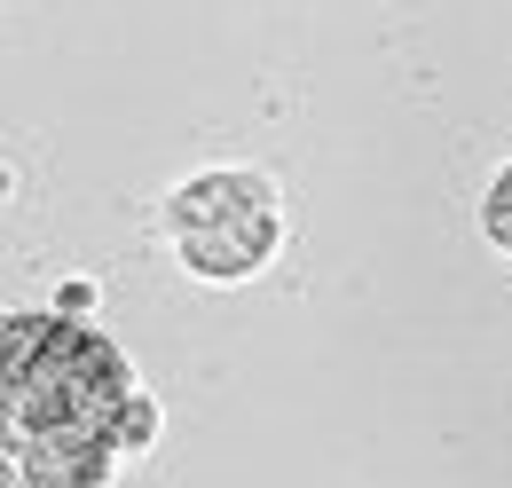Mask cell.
<instances>
[{"mask_svg": "<svg viewBox=\"0 0 512 488\" xmlns=\"http://www.w3.org/2000/svg\"><path fill=\"white\" fill-rule=\"evenodd\" d=\"M166 237H174V260L197 284H245L284 244V189L253 166L197 174L166 197Z\"/></svg>", "mask_w": 512, "mask_h": 488, "instance_id": "1", "label": "cell"}, {"mask_svg": "<svg viewBox=\"0 0 512 488\" xmlns=\"http://www.w3.org/2000/svg\"><path fill=\"white\" fill-rule=\"evenodd\" d=\"M481 229H489L497 252H512V166H497V182H489V197H481Z\"/></svg>", "mask_w": 512, "mask_h": 488, "instance_id": "3", "label": "cell"}, {"mask_svg": "<svg viewBox=\"0 0 512 488\" xmlns=\"http://www.w3.org/2000/svg\"><path fill=\"white\" fill-rule=\"evenodd\" d=\"M111 465H119V449H103V441H32V449H16L24 488H103Z\"/></svg>", "mask_w": 512, "mask_h": 488, "instance_id": "2", "label": "cell"}, {"mask_svg": "<svg viewBox=\"0 0 512 488\" xmlns=\"http://www.w3.org/2000/svg\"><path fill=\"white\" fill-rule=\"evenodd\" d=\"M56 307H64V315H87V307H95V284H64V300H56Z\"/></svg>", "mask_w": 512, "mask_h": 488, "instance_id": "4", "label": "cell"}]
</instances>
